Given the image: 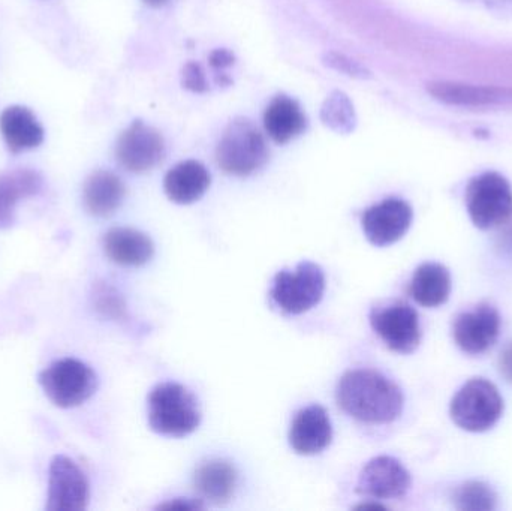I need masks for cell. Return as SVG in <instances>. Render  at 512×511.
Segmentation results:
<instances>
[{"mask_svg":"<svg viewBox=\"0 0 512 511\" xmlns=\"http://www.w3.org/2000/svg\"><path fill=\"white\" fill-rule=\"evenodd\" d=\"M339 407L367 425H387L403 411V393L396 383L372 369H355L340 378L336 389Z\"/></svg>","mask_w":512,"mask_h":511,"instance_id":"cell-1","label":"cell"},{"mask_svg":"<svg viewBox=\"0 0 512 511\" xmlns=\"http://www.w3.org/2000/svg\"><path fill=\"white\" fill-rule=\"evenodd\" d=\"M200 423V404L182 384H159L150 393L149 425L156 434L182 438L197 431Z\"/></svg>","mask_w":512,"mask_h":511,"instance_id":"cell-2","label":"cell"},{"mask_svg":"<svg viewBox=\"0 0 512 511\" xmlns=\"http://www.w3.org/2000/svg\"><path fill=\"white\" fill-rule=\"evenodd\" d=\"M216 159L225 173L249 176L268 161L267 143L251 120L240 117L225 129L216 150Z\"/></svg>","mask_w":512,"mask_h":511,"instance_id":"cell-3","label":"cell"},{"mask_svg":"<svg viewBox=\"0 0 512 511\" xmlns=\"http://www.w3.org/2000/svg\"><path fill=\"white\" fill-rule=\"evenodd\" d=\"M38 383L45 396L63 410L80 407L89 401L98 389L95 371L81 360L71 357L57 360L39 372Z\"/></svg>","mask_w":512,"mask_h":511,"instance_id":"cell-4","label":"cell"},{"mask_svg":"<svg viewBox=\"0 0 512 511\" xmlns=\"http://www.w3.org/2000/svg\"><path fill=\"white\" fill-rule=\"evenodd\" d=\"M451 419L463 431L486 432L504 414V399L498 387L484 378L468 381L451 401Z\"/></svg>","mask_w":512,"mask_h":511,"instance_id":"cell-5","label":"cell"},{"mask_svg":"<svg viewBox=\"0 0 512 511\" xmlns=\"http://www.w3.org/2000/svg\"><path fill=\"white\" fill-rule=\"evenodd\" d=\"M325 291L324 270L303 261L295 270H282L274 278L270 296L274 305L288 315H300L321 302Z\"/></svg>","mask_w":512,"mask_h":511,"instance_id":"cell-6","label":"cell"},{"mask_svg":"<svg viewBox=\"0 0 512 511\" xmlns=\"http://www.w3.org/2000/svg\"><path fill=\"white\" fill-rule=\"evenodd\" d=\"M466 206L475 227L480 230L501 227L512 216L511 185L501 174H481L466 189Z\"/></svg>","mask_w":512,"mask_h":511,"instance_id":"cell-7","label":"cell"},{"mask_svg":"<svg viewBox=\"0 0 512 511\" xmlns=\"http://www.w3.org/2000/svg\"><path fill=\"white\" fill-rule=\"evenodd\" d=\"M90 500L86 474L68 456L57 455L48 468V511H83Z\"/></svg>","mask_w":512,"mask_h":511,"instance_id":"cell-8","label":"cell"},{"mask_svg":"<svg viewBox=\"0 0 512 511\" xmlns=\"http://www.w3.org/2000/svg\"><path fill=\"white\" fill-rule=\"evenodd\" d=\"M370 324L376 335L394 353L411 354L420 347V317L412 306L393 303L370 312Z\"/></svg>","mask_w":512,"mask_h":511,"instance_id":"cell-9","label":"cell"},{"mask_svg":"<svg viewBox=\"0 0 512 511\" xmlns=\"http://www.w3.org/2000/svg\"><path fill=\"white\" fill-rule=\"evenodd\" d=\"M165 141L161 132L141 120H135L120 134L116 159L129 173H146L165 158Z\"/></svg>","mask_w":512,"mask_h":511,"instance_id":"cell-10","label":"cell"},{"mask_svg":"<svg viewBox=\"0 0 512 511\" xmlns=\"http://www.w3.org/2000/svg\"><path fill=\"white\" fill-rule=\"evenodd\" d=\"M501 332V315L489 303L457 315L453 336L463 353L480 356L495 345Z\"/></svg>","mask_w":512,"mask_h":511,"instance_id":"cell-11","label":"cell"},{"mask_svg":"<svg viewBox=\"0 0 512 511\" xmlns=\"http://www.w3.org/2000/svg\"><path fill=\"white\" fill-rule=\"evenodd\" d=\"M411 483V474L402 462L391 456H378L361 470L357 492L373 500H397L408 494Z\"/></svg>","mask_w":512,"mask_h":511,"instance_id":"cell-12","label":"cell"},{"mask_svg":"<svg viewBox=\"0 0 512 511\" xmlns=\"http://www.w3.org/2000/svg\"><path fill=\"white\" fill-rule=\"evenodd\" d=\"M411 206L400 198H387L364 212L363 230L372 245L384 248L399 242L412 224Z\"/></svg>","mask_w":512,"mask_h":511,"instance_id":"cell-13","label":"cell"},{"mask_svg":"<svg viewBox=\"0 0 512 511\" xmlns=\"http://www.w3.org/2000/svg\"><path fill=\"white\" fill-rule=\"evenodd\" d=\"M333 438L330 417L321 405L298 411L289 429V444L298 455L312 456L324 452Z\"/></svg>","mask_w":512,"mask_h":511,"instance_id":"cell-14","label":"cell"},{"mask_svg":"<svg viewBox=\"0 0 512 511\" xmlns=\"http://www.w3.org/2000/svg\"><path fill=\"white\" fill-rule=\"evenodd\" d=\"M0 134L12 155L36 149L44 141L45 132L32 110L11 105L0 114Z\"/></svg>","mask_w":512,"mask_h":511,"instance_id":"cell-15","label":"cell"},{"mask_svg":"<svg viewBox=\"0 0 512 511\" xmlns=\"http://www.w3.org/2000/svg\"><path fill=\"white\" fill-rule=\"evenodd\" d=\"M44 180L41 174L29 168L0 173V230H8L15 222V209L24 198L41 192Z\"/></svg>","mask_w":512,"mask_h":511,"instance_id":"cell-16","label":"cell"},{"mask_svg":"<svg viewBox=\"0 0 512 511\" xmlns=\"http://www.w3.org/2000/svg\"><path fill=\"white\" fill-rule=\"evenodd\" d=\"M104 251L113 263L141 267L152 260L155 246L147 234L134 228H111L104 236Z\"/></svg>","mask_w":512,"mask_h":511,"instance_id":"cell-17","label":"cell"},{"mask_svg":"<svg viewBox=\"0 0 512 511\" xmlns=\"http://www.w3.org/2000/svg\"><path fill=\"white\" fill-rule=\"evenodd\" d=\"M210 173L201 162L185 161L168 171L164 191L173 203L192 204L210 188Z\"/></svg>","mask_w":512,"mask_h":511,"instance_id":"cell-18","label":"cell"},{"mask_svg":"<svg viewBox=\"0 0 512 511\" xmlns=\"http://www.w3.org/2000/svg\"><path fill=\"white\" fill-rule=\"evenodd\" d=\"M125 194V185L116 174L105 170L95 171L84 183V207L90 215L107 218L122 206Z\"/></svg>","mask_w":512,"mask_h":511,"instance_id":"cell-19","label":"cell"},{"mask_svg":"<svg viewBox=\"0 0 512 511\" xmlns=\"http://www.w3.org/2000/svg\"><path fill=\"white\" fill-rule=\"evenodd\" d=\"M194 483L204 500L222 506L233 498L237 488V471L225 459H209L195 471Z\"/></svg>","mask_w":512,"mask_h":511,"instance_id":"cell-20","label":"cell"},{"mask_svg":"<svg viewBox=\"0 0 512 511\" xmlns=\"http://www.w3.org/2000/svg\"><path fill=\"white\" fill-rule=\"evenodd\" d=\"M429 92L439 101L463 107H484L512 102V89L507 87L472 86V84L442 83L430 84Z\"/></svg>","mask_w":512,"mask_h":511,"instance_id":"cell-21","label":"cell"},{"mask_svg":"<svg viewBox=\"0 0 512 511\" xmlns=\"http://www.w3.org/2000/svg\"><path fill=\"white\" fill-rule=\"evenodd\" d=\"M264 126L274 143L286 144L303 134L307 119L297 101L288 96H277L265 110Z\"/></svg>","mask_w":512,"mask_h":511,"instance_id":"cell-22","label":"cell"},{"mask_svg":"<svg viewBox=\"0 0 512 511\" xmlns=\"http://www.w3.org/2000/svg\"><path fill=\"white\" fill-rule=\"evenodd\" d=\"M409 294L424 308H438L447 303L451 294V275L447 267L439 263L421 264L415 270L409 285Z\"/></svg>","mask_w":512,"mask_h":511,"instance_id":"cell-23","label":"cell"},{"mask_svg":"<svg viewBox=\"0 0 512 511\" xmlns=\"http://www.w3.org/2000/svg\"><path fill=\"white\" fill-rule=\"evenodd\" d=\"M321 119L328 128L340 134H349L354 131L355 111L354 105L348 96L342 92H333L322 105Z\"/></svg>","mask_w":512,"mask_h":511,"instance_id":"cell-24","label":"cell"},{"mask_svg":"<svg viewBox=\"0 0 512 511\" xmlns=\"http://www.w3.org/2000/svg\"><path fill=\"white\" fill-rule=\"evenodd\" d=\"M498 497L489 485L483 482L463 483L454 492V507L466 511H490L496 509Z\"/></svg>","mask_w":512,"mask_h":511,"instance_id":"cell-25","label":"cell"},{"mask_svg":"<svg viewBox=\"0 0 512 511\" xmlns=\"http://www.w3.org/2000/svg\"><path fill=\"white\" fill-rule=\"evenodd\" d=\"M325 65L333 68L334 71L342 72V74L349 75V77L355 78H367L369 77V71L364 68L363 65L357 62V60L351 59V57L345 56V54L339 53H328L324 57Z\"/></svg>","mask_w":512,"mask_h":511,"instance_id":"cell-26","label":"cell"},{"mask_svg":"<svg viewBox=\"0 0 512 511\" xmlns=\"http://www.w3.org/2000/svg\"><path fill=\"white\" fill-rule=\"evenodd\" d=\"M183 86L195 93H204L209 89L206 74H204L203 66L197 62L186 63L183 68Z\"/></svg>","mask_w":512,"mask_h":511,"instance_id":"cell-27","label":"cell"},{"mask_svg":"<svg viewBox=\"0 0 512 511\" xmlns=\"http://www.w3.org/2000/svg\"><path fill=\"white\" fill-rule=\"evenodd\" d=\"M96 306L99 311L104 314L111 315V317H119L122 312V306H120L119 299L111 293L110 288L101 287L96 291Z\"/></svg>","mask_w":512,"mask_h":511,"instance_id":"cell-28","label":"cell"},{"mask_svg":"<svg viewBox=\"0 0 512 511\" xmlns=\"http://www.w3.org/2000/svg\"><path fill=\"white\" fill-rule=\"evenodd\" d=\"M234 60H236L234 54L231 53L230 50H225V48H219V50L213 51L209 57L210 65H212L213 68L218 69V71L233 65Z\"/></svg>","mask_w":512,"mask_h":511,"instance_id":"cell-29","label":"cell"},{"mask_svg":"<svg viewBox=\"0 0 512 511\" xmlns=\"http://www.w3.org/2000/svg\"><path fill=\"white\" fill-rule=\"evenodd\" d=\"M203 504L197 500H183V498H177V500L170 501V503L161 504L158 509L162 510H198L203 509Z\"/></svg>","mask_w":512,"mask_h":511,"instance_id":"cell-30","label":"cell"},{"mask_svg":"<svg viewBox=\"0 0 512 511\" xmlns=\"http://www.w3.org/2000/svg\"><path fill=\"white\" fill-rule=\"evenodd\" d=\"M499 369L504 375L505 380L512 384V342L502 351L501 359H499Z\"/></svg>","mask_w":512,"mask_h":511,"instance_id":"cell-31","label":"cell"},{"mask_svg":"<svg viewBox=\"0 0 512 511\" xmlns=\"http://www.w3.org/2000/svg\"><path fill=\"white\" fill-rule=\"evenodd\" d=\"M146 5L153 6V8H158V6L165 5L168 0H143Z\"/></svg>","mask_w":512,"mask_h":511,"instance_id":"cell-32","label":"cell"}]
</instances>
